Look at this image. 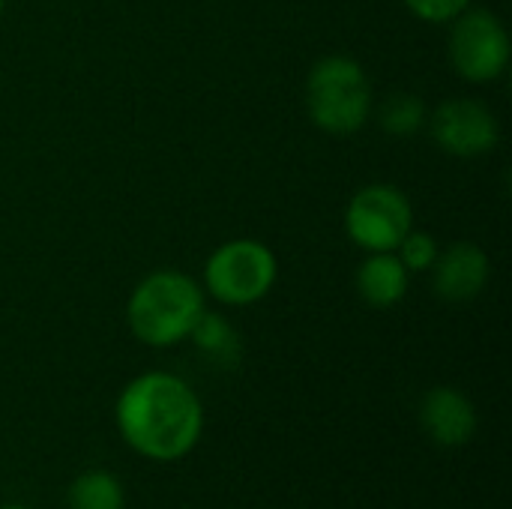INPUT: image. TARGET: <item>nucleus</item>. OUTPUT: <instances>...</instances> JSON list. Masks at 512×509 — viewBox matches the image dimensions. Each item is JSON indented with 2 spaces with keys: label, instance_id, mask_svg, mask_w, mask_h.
Listing matches in <instances>:
<instances>
[{
  "label": "nucleus",
  "instance_id": "obj_1",
  "mask_svg": "<svg viewBox=\"0 0 512 509\" xmlns=\"http://www.w3.org/2000/svg\"><path fill=\"white\" fill-rule=\"evenodd\" d=\"M114 423L123 444L150 462L186 459L204 435V405L189 381L153 369L135 375L117 396Z\"/></svg>",
  "mask_w": 512,
  "mask_h": 509
},
{
  "label": "nucleus",
  "instance_id": "obj_2",
  "mask_svg": "<svg viewBox=\"0 0 512 509\" xmlns=\"http://www.w3.org/2000/svg\"><path fill=\"white\" fill-rule=\"evenodd\" d=\"M204 312L207 294L201 282L171 267L147 273L126 300L129 333L147 348H174L189 342Z\"/></svg>",
  "mask_w": 512,
  "mask_h": 509
},
{
  "label": "nucleus",
  "instance_id": "obj_3",
  "mask_svg": "<svg viewBox=\"0 0 512 509\" xmlns=\"http://www.w3.org/2000/svg\"><path fill=\"white\" fill-rule=\"evenodd\" d=\"M306 111L327 135H357L375 114V93L363 63L348 54L315 60L306 75Z\"/></svg>",
  "mask_w": 512,
  "mask_h": 509
},
{
  "label": "nucleus",
  "instance_id": "obj_4",
  "mask_svg": "<svg viewBox=\"0 0 512 509\" xmlns=\"http://www.w3.org/2000/svg\"><path fill=\"white\" fill-rule=\"evenodd\" d=\"M279 282L276 252L255 237H234L216 246L204 264L201 288L222 306L243 309L261 303Z\"/></svg>",
  "mask_w": 512,
  "mask_h": 509
},
{
  "label": "nucleus",
  "instance_id": "obj_5",
  "mask_svg": "<svg viewBox=\"0 0 512 509\" xmlns=\"http://www.w3.org/2000/svg\"><path fill=\"white\" fill-rule=\"evenodd\" d=\"M447 54L453 72L468 84H492L507 75L512 42L507 24L492 9L468 6L450 21Z\"/></svg>",
  "mask_w": 512,
  "mask_h": 509
},
{
  "label": "nucleus",
  "instance_id": "obj_6",
  "mask_svg": "<svg viewBox=\"0 0 512 509\" xmlns=\"http://www.w3.org/2000/svg\"><path fill=\"white\" fill-rule=\"evenodd\" d=\"M411 228L414 204L393 183H369L357 189L345 207V234L366 255L396 252Z\"/></svg>",
  "mask_w": 512,
  "mask_h": 509
},
{
  "label": "nucleus",
  "instance_id": "obj_7",
  "mask_svg": "<svg viewBox=\"0 0 512 509\" xmlns=\"http://www.w3.org/2000/svg\"><path fill=\"white\" fill-rule=\"evenodd\" d=\"M426 129L432 132L435 144L459 159H480L489 156L501 144V120L498 114L471 96L444 99L438 108L429 111Z\"/></svg>",
  "mask_w": 512,
  "mask_h": 509
},
{
  "label": "nucleus",
  "instance_id": "obj_8",
  "mask_svg": "<svg viewBox=\"0 0 512 509\" xmlns=\"http://www.w3.org/2000/svg\"><path fill=\"white\" fill-rule=\"evenodd\" d=\"M432 273V288L447 303H471L477 300L492 279V258L480 243L456 240L441 249Z\"/></svg>",
  "mask_w": 512,
  "mask_h": 509
},
{
  "label": "nucleus",
  "instance_id": "obj_9",
  "mask_svg": "<svg viewBox=\"0 0 512 509\" xmlns=\"http://www.w3.org/2000/svg\"><path fill=\"white\" fill-rule=\"evenodd\" d=\"M420 426L441 450H459L477 432V408L456 387H432L420 402Z\"/></svg>",
  "mask_w": 512,
  "mask_h": 509
},
{
  "label": "nucleus",
  "instance_id": "obj_10",
  "mask_svg": "<svg viewBox=\"0 0 512 509\" xmlns=\"http://www.w3.org/2000/svg\"><path fill=\"white\" fill-rule=\"evenodd\" d=\"M357 294L372 309H393L411 288V273L396 252H372L360 261L354 276Z\"/></svg>",
  "mask_w": 512,
  "mask_h": 509
},
{
  "label": "nucleus",
  "instance_id": "obj_11",
  "mask_svg": "<svg viewBox=\"0 0 512 509\" xmlns=\"http://www.w3.org/2000/svg\"><path fill=\"white\" fill-rule=\"evenodd\" d=\"M189 342L216 369H234L243 357V342H240V333L234 330V324L225 315L210 312V309L195 324Z\"/></svg>",
  "mask_w": 512,
  "mask_h": 509
},
{
  "label": "nucleus",
  "instance_id": "obj_12",
  "mask_svg": "<svg viewBox=\"0 0 512 509\" xmlns=\"http://www.w3.org/2000/svg\"><path fill=\"white\" fill-rule=\"evenodd\" d=\"M66 509H126V492L108 471H87L72 480Z\"/></svg>",
  "mask_w": 512,
  "mask_h": 509
},
{
  "label": "nucleus",
  "instance_id": "obj_13",
  "mask_svg": "<svg viewBox=\"0 0 512 509\" xmlns=\"http://www.w3.org/2000/svg\"><path fill=\"white\" fill-rule=\"evenodd\" d=\"M429 108L417 93H393L378 108V126L393 138H411L426 129Z\"/></svg>",
  "mask_w": 512,
  "mask_h": 509
},
{
  "label": "nucleus",
  "instance_id": "obj_14",
  "mask_svg": "<svg viewBox=\"0 0 512 509\" xmlns=\"http://www.w3.org/2000/svg\"><path fill=\"white\" fill-rule=\"evenodd\" d=\"M396 255L408 267V273H429L435 267L438 255H441V246H438V240L429 231L411 228L405 234V240L399 243Z\"/></svg>",
  "mask_w": 512,
  "mask_h": 509
},
{
  "label": "nucleus",
  "instance_id": "obj_15",
  "mask_svg": "<svg viewBox=\"0 0 512 509\" xmlns=\"http://www.w3.org/2000/svg\"><path fill=\"white\" fill-rule=\"evenodd\" d=\"M405 6L414 18L426 24H450L468 6H474V0H405Z\"/></svg>",
  "mask_w": 512,
  "mask_h": 509
},
{
  "label": "nucleus",
  "instance_id": "obj_16",
  "mask_svg": "<svg viewBox=\"0 0 512 509\" xmlns=\"http://www.w3.org/2000/svg\"><path fill=\"white\" fill-rule=\"evenodd\" d=\"M0 509H30V507H24V504H6V507H0Z\"/></svg>",
  "mask_w": 512,
  "mask_h": 509
},
{
  "label": "nucleus",
  "instance_id": "obj_17",
  "mask_svg": "<svg viewBox=\"0 0 512 509\" xmlns=\"http://www.w3.org/2000/svg\"><path fill=\"white\" fill-rule=\"evenodd\" d=\"M3 6H6V0H0V18H3Z\"/></svg>",
  "mask_w": 512,
  "mask_h": 509
}]
</instances>
